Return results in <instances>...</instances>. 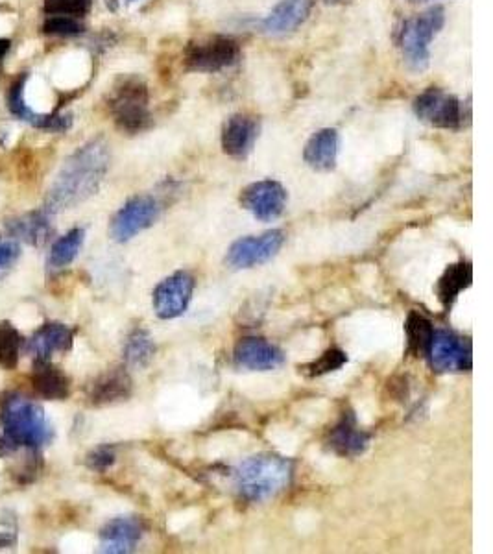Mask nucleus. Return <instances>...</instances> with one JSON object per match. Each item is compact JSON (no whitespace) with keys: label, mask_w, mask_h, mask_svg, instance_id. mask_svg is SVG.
Masks as SVG:
<instances>
[{"label":"nucleus","mask_w":493,"mask_h":554,"mask_svg":"<svg viewBox=\"0 0 493 554\" xmlns=\"http://www.w3.org/2000/svg\"><path fill=\"white\" fill-rule=\"evenodd\" d=\"M74 344V329L61 322H49L37 329L26 342V351L34 359H50L54 353H67Z\"/></svg>","instance_id":"obj_18"},{"label":"nucleus","mask_w":493,"mask_h":554,"mask_svg":"<svg viewBox=\"0 0 493 554\" xmlns=\"http://www.w3.org/2000/svg\"><path fill=\"white\" fill-rule=\"evenodd\" d=\"M156 355V342L146 329H133L130 337L124 344V361L128 368L143 370Z\"/></svg>","instance_id":"obj_25"},{"label":"nucleus","mask_w":493,"mask_h":554,"mask_svg":"<svg viewBox=\"0 0 493 554\" xmlns=\"http://www.w3.org/2000/svg\"><path fill=\"white\" fill-rule=\"evenodd\" d=\"M23 344H25V340L17 331V327L8 320H2L0 322V368H4V370L17 368Z\"/></svg>","instance_id":"obj_27"},{"label":"nucleus","mask_w":493,"mask_h":554,"mask_svg":"<svg viewBox=\"0 0 493 554\" xmlns=\"http://www.w3.org/2000/svg\"><path fill=\"white\" fill-rule=\"evenodd\" d=\"M43 32L49 36L71 37L84 32V26L80 25L74 17L67 15H50L43 25Z\"/></svg>","instance_id":"obj_31"},{"label":"nucleus","mask_w":493,"mask_h":554,"mask_svg":"<svg viewBox=\"0 0 493 554\" xmlns=\"http://www.w3.org/2000/svg\"><path fill=\"white\" fill-rule=\"evenodd\" d=\"M285 244V233L281 229L266 231L259 237H244L233 242L226 255V265L231 270H250L265 265L276 257Z\"/></svg>","instance_id":"obj_10"},{"label":"nucleus","mask_w":493,"mask_h":554,"mask_svg":"<svg viewBox=\"0 0 493 554\" xmlns=\"http://www.w3.org/2000/svg\"><path fill=\"white\" fill-rule=\"evenodd\" d=\"M235 364L248 372H270L285 362V353L265 338H241L233 351Z\"/></svg>","instance_id":"obj_13"},{"label":"nucleus","mask_w":493,"mask_h":554,"mask_svg":"<svg viewBox=\"0 0 493 554\" xmlns=\"http://www.w3.org/2000/svg\"><path fill=\"white\" fill-rule=\"evenodd\" d=\"M338 145H340V137L337 130L324 128L314 133L307 141L303 150V159L311 169L329 172L337 167Z\"/></svg>","instance_id":"obj_23"},{"label":"nucleus","mask_w":493,"mask_h":554,"mask_svg":"<svg viewBox=\"0 0 493 554\" xmlns=\"http://www.w3.org/2000/svg\"><path fill=\"white\" fill-rule=\"evenodd\" d=\"M37 396L49 401H63L71 394V381L54 366L50 359H34V368L30 375Z\"/></svg>","instance_id":"obj_21"},{"label":"nucleus","mask_w":493,"mask_h":554,"mask_svg":"<svg viewBox=\"0 0 493 554\" xmlns=\"http://www.w3.org/2000/svg\"><path fill=\"white\" fill-rule=\"evenodd\" d=\"M412 4H418V2H427V0H409Z\"/></svg>","instance_id":"obj_36"},{"label":"nucleus","mask_w":493,"mask_h":554,"mask_svg":"<svg viewBox=\"0 0 493 554\" xmlns=\"http://www.w3.org/2000/svg\"><path fill=\"white\" fill-rule=\"evenodd\" d=\"M372 436L362 431L353 412H344L337 425L329 431L327 446L338 457H361L370 447Z\"/></svg>","instance_id":"obj_16"},{"label":"nucleus","mask_w":493,"mask_h":554,"mask_svg":"<svg viewBox=\"0 0 493 554\" xmlns=\"http://www.w3.org/2000/svg\"><path fill=\"white\" fill-rule=\"evenodd\" d=\"M444 25L445 10L442 6H433L401 25L397 45L412 71H423L429 65V45Z\"/></svg>","instance_id":"obj_4"},{"label":"nucleus","mask_w":493,"mask_h":554,"mask_svg":"<svg viewBox=\"0 0 493 554\" xmlns=\"http://www.w3.org/2000/svg\"><path fill=\"white\" fill-rule=\"evenodd\" d=\"M28 76L23 74L19 76L12 87H10V93H8V108L12 111V115H15L17 119L32 124L37 130H45V132H67L73 124V117L71 115H58V113H52V115H41L36 113L34 109L28 108V104L25 102V85Z\"/></svg>","instance_id":"obj_14"},{"label":"nucleus","mask_w":493,"mask_h":554,"mask_svg":"<svg viewBox=\"0 0 493 554\" xmlns=\"http://www.w3.org/2000/svg\"><path fill=\"white\" fill-rule=\"evenodd\" d=\"M91 2L93 0H43V6L49 15L84 17L91 10Z\"/></svg>","instance_id":"obj_30"},{"label":"nucleus","mask_w":493,"mask_h":554,"mask_svg":"<svg viewBox=\"0 0 493 554\" xmlns=\"http://www.w3.org/2000/svg\"><path fill=\"white\" fill-rule=\"evenodd\" d=\"M49 211L45 209H37V211H30L25 215H19V217L10 218L6 220L4 229L8 233V237H12L15 241H23L30 246H43L50 241L52 233H54V226H52V220H50Z\"/></svg>","instance_id":"obj_17"},{"label":"nucleus","mask_w":493,"mask_h":554,"mask_svg":"<svg viewBox=\"0 0 493 554\" xmlns=\"http://www.w3.org/2000/svg\"><path fill=\"white\" fill-rule=\"evenodd\" d=\"M109 161V146L104 139H93L78 148L61 165L43 209L54 215L91 198L108 174Z\"/></svg>","instance_id":"obj_1"},{"label":"nucleus","mask_w":493,"mask_h":554,"mask_svg":"<svg viewBox=\"0 0 493 554\" xmlns=\"http://www.w3.org/2000/svg\"><path fill=\"white\" fill-rule=\"evenodd\" d=\"M292 481V464L277 455H255L233 471V484L242 499L265 503L285 492Z\"/></svg>","instance_id":"obj_3"},{"label":"nucleus","mask_w":493,"mask_h":554,"mask_svg":"<svg viewBox=\"0 0 493 554\" xmlns=\"http://www.w3.org/2000/svg\"><path fill=\"white\" fill-rule=\"evenodd\" d=\"M287 189L274 180L255 181L241 193V205L261 222H272L287 207Z\"/></svg>","instance_id":"obj_12"},{"label":"nucleus","mask_w":493,"mask_h":554,"mask_svg":"<svg viewBox=\"0 0 493 554\" xmlns=\"http://www.w3.org/2000/svg\"><path fill=\"white\" fill-rule=\"evenodd\" d=\"M348 362V355L338 348H331V350L322 353L316 361L311 362L305 370L311 377H320V375L331 374V372H337L344 364Z\"/></svg>","instance_id":"obj_29"},{"label":"nucleus","mask_w":493,"mask_h":554,"mask_svg":"<svg viewBox=\"0 0 493 554\" xmlns=\"http://www.w3.org/2000/svg\"><path fill=\"white\" fill-rule=\"evenodd\" d=\"M143 534H145V525L141 519H111L100 529V553H133L141 542Z\"/></svg>","instance_id":"obj_15"},{"label":"nucleus","mask_w":493,"mask_h":554,"mask_svg":"<svg viewBox=\"0 0 493 554\" xmlns=\"http://www.w3.org/2000/svg\"><path fill=\"white\" fill-rule=\"evenodd\" d=\"M8 50H10V41L8 39H0V61L8 54Z\"/></svg>","instance_id":"obj_34"},{"label":"nucleus","mask_w":493,"mask_h":554,"mask_svg":"<svg viewBox=\"0 0 493 554\" xmlns=\"http://www.w3.org/2000/svg\"><path fill=\"white\" fill-rule=\"evenodd\" d=\"M259 137V122L250 115H233L222 130V148L228 156L244 159Z\"/></svg>","instance_id":"obj_19"},{"label":"nucleus","mask_w":493,"mask_h":554,"mask_svg":"<svg viewBox=\"0 0 493 554\" xmlns=\"http://www.w3.org/2000/svg\"><path fill=\"white\" fill-rule=\"evenodd\" d=\"M327 4H342V2H346V0H325Z\"/></svg>","instance_id":"obj_35"},{"label":"nucleus","mask_w":493,"mask_h":554,"mask_svg":"<svg viewBox=\"0 0 493 554\" xmlns=\"http://www.w3.org/2000/svg\"><path fill=\"white\" fill-rule=\"evenodd\" d=\"M133 383L130 374L124 368H113L102 375L89 386V403L95 407L113 405L126 401L132 396Z\"/></svg>","instance_id":"obj_20"},{"label":"nucleus","mask_w":493,"mask_h":554,"mask_svg":"<svg viewBox=\"0 0 493 554\" xmlns=\"http://www.w3.org/2000/svg\"><path fill=\"white\" fill-rule=\"evenodd\" d=\"M85 241V229L74 228L52 244L49 253V266L52 270H61L71 265L82 250Z\"/></svg>","instance_id":"obj_26"},{"label":"nucleus","mask_w":493,"mask_h":554,"mask_svg":"<svg viewBox=\"0 0 493 554\" xmlns=\"http://www.w3.org/2000/svg\"><path fill=\"white\" fill-rule=\"evenodd\" d=\"M427 357L433 370L440 374L469 372L473 368V348L468 338L458 337L451 331H434L427 348Z\"/></svg>","instance_id":"obj_9"},{"label":"nucleus","mask_w":493,"mask_h":554,"mask_svg":"<svg viewBox=\"0 0 493 554\" xmlns=\"http://www.w3.org/2000/svg\"><path fill=\"white\" fill-rule=\"evenodd\" d=\"M117 460V453H115V447L113 446H98L97 449H93L87 458H85V464L89 470L97 471V473H104L108 471Z\"/></svg>","instance_id":"obj_32"},{"label":"nucleus","mask_w":493,"mask_h":554,"mask_svg":"<svg viewBox=\"0 0 493 554\" xmlns=\"http://www.w3.org/2000/svg\"><path fill=\"white\" fill-rule=\"evenodd\" d=\"M52 438V423L32 399L15 392L0 399V457H10L21 449L39 453Z\"/></svg>","instance_id":"obj_2"},{"label":"nucleus","mask_w":493,"mask_h":554,"mask_svg":"<svg viewBox=\"0 0 493 554\" xmlns=\"http://www.w3.org/2000/svg\"><path fill=\"white\" fill-rule=\"evenodd\" d=\"M109 109L122 132L132 135L145 132L152 122L148 109V89L137 78H126L115 87V93L109 100Z\"/></svg>","instance_id":"obj_5"},{"label":"nucleus","mask_w":493,"mask_h":554,"mask_svg":"<svg viewBox=\"0 0 493 554\" xmlns=\"http://www.w3.org/2000/svg\"><path fill=\"white\" fill-rule=\"evenodd\" d=\"M161 215V205L150 194L133 196L111 218V237L117 242L132 241L145 229L152 228Z\"/></svg>","instance_id":"obj_7"},{"label":"nucleus","mask_w":493,"mask_h":554,"mask_svg":"<svg viewBox=\"0 0 493 554\" xmlns=\"http://www.w3.org/2000/svg\"><path fill=\"white\" fill-rule=\"evenodd\" d=\"M471 281H473V268L469 263H457L445 270L444 276L440 277V281H438V289H436L438 300L445 309H449L455 303L462 290L471 287Z\"/></svg>","instance_id":"obj_24"},{"label":"nucleus","mask_w":493,"mask_h":554,"mask_svg":"<svg viewBox=\"0 0 493 554\" xmlns=\"http://www.w3.org/2000/svg\"><path fill=\"white\" fill-rule=\"evenodd\" d=\"M414 113L421 122L440 130H458L469 117V109L440 87H429L416 97Z\"/></svg>","instance_id":"obj_6"},{"label":"nucleus","mask_w":493,"mask_h":554,"mask_svg":"<svg viewBox=\"0 0 493 554\" xmlns=\"http://www.w3.org/2000/svg\"><path fill=\"white\" fill-rule=\"evenodd\" d=\"M405 331H407V344H409L410 353L416 355V357L427 355V348H429V342H431L434 333L431 320H427L423 314L410 313L407 324H405Z\"/></svg>","instance_id":"obj_28"},{"label":"nucleus","mask_w":493,"mask_h":554,"mask_svg":"<svg viewBox=\"0 0 493 554\" xmlns=\"http://www.w3.org/2000/svg\"><path fill=\"white\" fill-rule=\"evenodd\" d=\"M314 4H316V0H281L263 21L265 32L287 34V32L296 30L298 26L303 25L309 19Z\"/></svg>","instance_id":"obj_22"},{"label":"nucleus","mask_w":493,"mask_h":554,"mask_svg":"<svg viewBox=\"0 0 493 554\" xmlns=\"http://www.w3.org/2000/svg\"><path fill=\"white\" fill-rule=\"evenodd\" d=\"M21 257V244L12 237H0V276L12 270Z\"/></svg>","instance_id":"obj_33"},{"label":"nucleus","mask_w":493,"mask_h":554,"mask_svg":"<svg viewBox=\"0 0 493 554\" xmlns=\"http://www.w3.org/2000/svg\"><path fill=\"white\" fill-rule=\"evenodd\" d=\"M130 2H133V0H130Z\"/></svg>","instance_id":"obj_37"},{"label":"nucleus","mask_w":493,"mask_h":554,"mask_svg":"<svg viewBox=\"0 0 493 554\" xmlns=\"http://www.w3.org/2000/svg\"><path fill=\"white\" fill-rule=\"evenodd\" d=\"M194 277L189 272H176L165 277L152 294L154 311L161 320H174L187 313L194 294Z\"/></svg>","instance_id":"obj_11"},{"label":"nucleus","mask_w":493,"mask_h":554,"mask_svg":"<svg viewBox=\"0 0 493 554\" xmlns=\"http://www.w3.org/2000/svg\"><path fill=\"white\" fill-rule=\"evenodd\" d=\"M239 58L241 49L235 39L213 36L191 43L185 54V63L196 73H218L235 65Z\"/></svg>","instance_id":"obj_8"}]
</instances>
